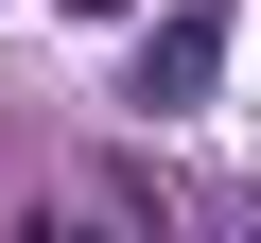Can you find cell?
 <instances>
[{"label":"cell","mask_w":261,"mask_h":243,"mask_svg":"<svg viewBox=\"0 0 261 243\" xmlns=\"http://www.w3.org/2000/svg\"><path fill=\"white\" fill-rule=\"evenodd\" d=\"M209 35H226V18H174V35H157V52H140V104H209V70H226V52H209Z\"/></svg>","instance_id":"cell-1"},{"label":"cell","mask_w":261,"mask_h":243,"mask_svg":"<svg viewBox=\"0 0 261 243\" xmlns=\"http://www.w3.org/2000/svg\"><path fill=\"white\" fill-rule=\"evenodd\" d=\"M18 243H70V226H18Z\"/></svg>","instance_id":"cell-2"}]
</instances>
